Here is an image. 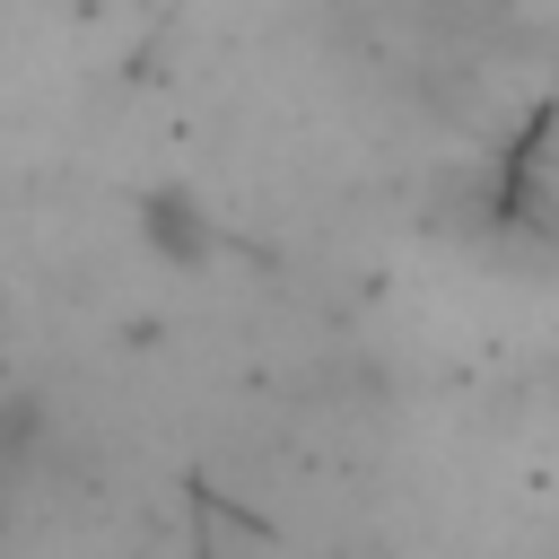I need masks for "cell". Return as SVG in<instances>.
<instances>
[{
	"instance_id": "3957f363",
	"label": "cell",
	"mask_w": 559,
	"mask_h": 559,
	"mask_svg": "<svg viewBox=\"0 0 559 559\" xmlns=\"http://www.w3.org/2000/svg\"><path fill=\"white\" fill-rule=\"evenodd\" d=\"M0 533H9V480H0Z\"/></svg>"
},
{
	"instance_id": "7a4b0ae2",
	"label": "cell",
	"mask_w": 559,
	"mask_h": 559,
	"mask_svg": "<svg viewBox=\"0 0 559 559\" xmlns=\"http://www.w3.org/2000/svg\"><path fill=\"white\" fill-rule=\"evenodd\" d=\"M44 445H52V411H44V393H0V480H9V489L44 463Z\"/></svg>"
},
{
	"instance_id": "6da1fadb",
	"label": "cell",
	"mask_w": 559,
	"mask_h": 559,
	"mask_svg": "<svg viewBox=\"0 0 559 559\" xmlns=\"http://www.w3.org/2000/svg\"><path fill=\"white\" fill-rule=\"evenodd\" d=\"M131 227H140V253L157 271H210L218 262V227H210V210L183 183H148L131 201Z\"/></svg>"
}]
</instances>
